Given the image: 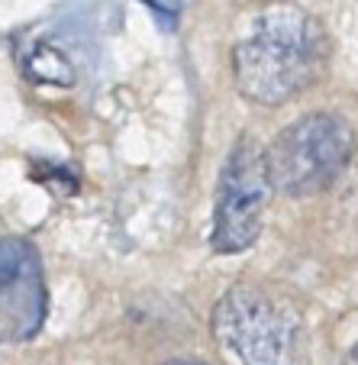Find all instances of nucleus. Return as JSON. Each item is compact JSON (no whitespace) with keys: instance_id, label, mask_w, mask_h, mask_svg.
<instances>
[{"instance_id":"5","label":"nucleus","mask_w":358,"mask_h":365,"mask_svg":"<svg viewBox=\"0 0 358 365\" xmlns=\"http://www.w3.org/2000/svg\"><path fill=\"white\" fill-rule=\"evenodd\" d=\"M0 307L20 333H33L46 314V282L39 255L26 240H0Z\"/></svg>"},{"instance_id":"4","label":"nucleus","mask_w":358,"mask_h":365,"mask_svg":"<svg viewBox=\"0 0 358 365\" xmlns=\"http://www.w3.org/2000/svg\"><path fill=\"white\" fill-rule=\"evenodd\" d=\"M271 172L265 152L252 139H239L229 152L220 175L214 204V249L216 252H242L258 233L271 200Z\"/></svg>"},{"instance_id":"7","label":"nucleus","mask_w":358,"mask_h":365,"mask_svg":"<svg viewBox=\"0 0 358 365\" xmlns=\"http://www.w3.org/2000/svg\"><path fill=\"white\" fill-rule=\"evenodd\" d=\"M165 365H204V362H184V359H181V362H165Z\"/></svg>"},{"instance_id":"1","label":"nucleus","mask_w":358,"mask_h":365,"mask_svg":"<svg viewBox=\"0 0 358 365\" xmlns=\"http://www.w3.org/2000/svg\"><path fill=\"white\" fill-rule=\"evenodd\" d=\"M330 65V36L317 16L297 4H268L252 16L248 33L236 42L233 75L246 101L278 107L294 101L323 78Z\"/></svg>"},{"instance_id":"6","label":"nucleus","mask_w":358,"mask_h":365,"mask_svg":"<svg viewBox=\"0 0 358 365\" xmlns=\"http://www.w3.org/2000/svg\"><path fill=\"white\" fill-rule=\"evenodd\" d=\"M345 365H358V346L349 352V359H345Z\"/></svg>"},{"instance_id":"3","label":"nucleus","mask_w":358,"mask_h":365,"mask_svg":"<svg viewBox=\"0 0 358 365\" xmlns=\"http://www.w3.org/2000/svg\"><path fill=\"white\" fill-rule=\"evenodd\" d=\"M355 136L336 113H310L290 123L268 145L271 185L288 197H313L326 191L349 165Z\"/></svg>"},{"instance_id":"2","label":"nucleus","mask_w":358,"mask_h":365,"mask_svg":"<svg viewBox=\"0 0 358 365\" xmlns=\"http://www.w3.org/2000/svg\"><path fill=\"white\" fill-rule=\"evenodd\" d=\"M214 333L242 365H297L303 314L284 291L246 282L220 297Z\"/></svg>"}]
</instances>
